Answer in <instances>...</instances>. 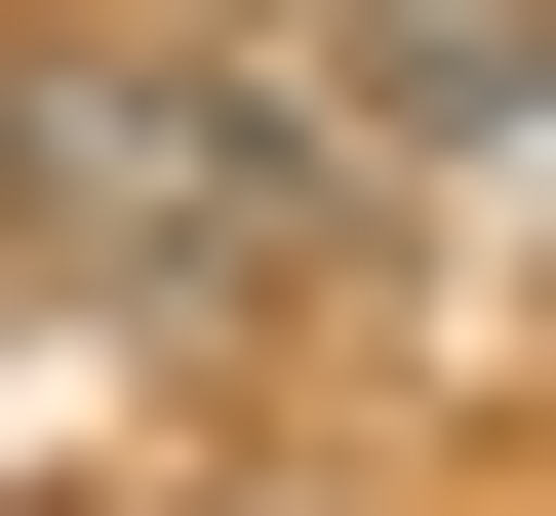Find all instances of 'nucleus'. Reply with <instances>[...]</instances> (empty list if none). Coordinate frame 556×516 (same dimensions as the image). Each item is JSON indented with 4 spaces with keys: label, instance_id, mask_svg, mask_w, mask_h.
I'll list each match as a JSON object with an SVG mask.
<instances>
[{
    "label": "nucleus",
    "instance_id": "obj_1",
    "mask_svg": "<svg viewBox=\"0 0 556 516\" xmlns=\"http://www.w3.org/2000/svg\"><path fill=\"white\" fill-rule=\"evenodd\" d=\"M0 239L40 278H119V318H278V278L358 239V160L278 119V40H0Z\"/></svg>",
    "mask_w": 556,
    "mask_h": 516
},
{
    "label": "nucleus",
    "instance_id": "obj_2",
    "mask_svg": "<svg viewBox=\"0 0 556 516\" xmlns=\"http://www.w3.org/2000/svg\"><path fill=\"white\" fill-rule=\"evenodd\" d=\"M278 119H318L358 199H477V160L556 119V0H318V40H278Z\"/></svg>",
    "mask_w": 556,
    "mask_h": 516
},
{
    "label": "nucleus",
    "instance_id": "obj_3",
    "mask_svg": "<svg viewBox=\"0 0 556 516\" xmlns=\"http://www.w3.org/2000/svg\"><path fill=\"white\" fill-rule=\"evenodd\" d=\"M160 40H318V0H160Z\"/></svg>",
    "mask_w": 556,
    "mask_h": 516
}]
</instances>
